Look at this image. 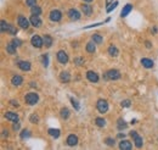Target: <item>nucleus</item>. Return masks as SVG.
<instances>
[{
    "instance_id": "nucleus-1",
    "label": "nucleus",
    "mask_w": 158,
    "mask_h": 150,
    "mask_svg": "<svg viewBox=\"0 0 158 150\" xmlns=\"http://www.w3.org/2000/svg\"><path fill=\"white\" fill-rule=\"evenodd\" d=\"M24 100L28 105H35L38 103V100H39V95L37 93H28L26 95Z\"/></svg>"
},
{
    "instance_id": "nucleus-2",
    "label": "nucleus",
    "mask_w": 158,
    "mask_h": 150,
    "mask_svg": "<svg viewBox=\"0 0 158 150\" xmlns=\"http://www.w3.org/2000/svg\"><path fill=\"white\" fill-rule=\"evenodd\" d=\"M105 78H106V79H112V81L119 79V78H120V72H119L118 70H109V71L106 72Z\"/></svg>"
},
{
    "instance_id": "nucleus-3",
    "label": "nucleus",
    "mask_w": 158,
    "mask_h": 150,
    "mask_svg": "<svg viewBox=\"0 0 158 150\" xmlns=\"http://www.w3.org/2000/svg\"><path fill=\"white\" fill-rule=\"evenodd\" d=\"M130 137L134 139V143H135V146H136V148H141V146H142V144H143V143H142V138H141L135 131L130 132Z\"/></svg>"
},
{
    "instance_id": "nucleus-4",
    "label": "nucleus",
    "mask_w": 158,
    "mask_h": 150,
    "mask_svg": "<svg viewBox=\"0 0 158 150\" xmlns=\"http://www.w3.org/2000/svg\"><path fill=\"white\" fill-rule=\"evenodd\" d=\"M97 110L101 112V114H105L108 111V103L104 99H100L97 100Z\"/></svg>"
},
{
    "instance_id": "nucleus-5",
    "label": "nucleus",
    "mask_w": 158,
    "mask_h": 150,
    "mask_svg": "<svg viewBox=\"0 0 158 150\" xmlns=\"http://www.w3.org/2000/svg\"><path fill=\"white\" fill-rule=\"evenodd\" d=\"M31 43H32V45L34 46V48H42L43 45H44V40L40 38L39 36H33L32 37V39H31Z\"/></svg>"
},
{
    "instance_id": "nucleus-6",
    "label": "nucleus",
    "mask_w": 158,
    "mask_h": 150,
    "mask_svg": "<svg viewBox=\"0 0 158 150\" xmlns=\"http://www.w3.org/2000/svg\"><path fill=\"white\" fill-rule=\"evenodd\" d=\"M61 18H62V13H61V11H58V10H52V11L50 12V20H51V21L58 22Z\"/></svg>"
},
{
    "instance_id": "nucleus-7",
    "label": "nucleus",
    "mask_w": 158,
    "mask_h": 150,
    "mask_svg": "<svg viewBox=\"0 0 158 150\" xmlns=\"http://www.w3.org/2000/svg\"><path fill=\"white\" fill-rule=\"evenodd\" d=\"M57 60H58V62H61V64H67L68 62V55H67V53L63 51V50H60L57 53Z\"/></svg>"
},
{
    "instance_id": "nucleus-8",
    "label": "nucleus",
    "mask_w": 158,
    "mask_h": 150,
    "mask_svg": "<svg viewBox=\"0 0 158 150\" xmlns=\"http://www.w3.org/2000/svg\"><path fill=\"white\" fill-rule=\"evenodd\" d=\"M29 21H31L32 26H34V27H37V28H39V27H40V26H42V20H40L39 15H33V16H31V18H29Z\"/></svg>"
},
{
    "instance_id": "nucleus-9",
    "label": "nucleus",
    "mask_w": 158,
    "mask_h": 150,
    "mask_svg": "<svg viewBox=\"0 0 158 150\" xmlns=\"http://www.w3.org/2000/svg\"><path fill=\"white\" fill-rule=\"evenodd\" d=\"M68 17H70L72 21H78V20L80 18V13L75 9H71L70 11H68Z\"/></svg>"
},
{
    "instance_id": "nucleus-10",
    "label": "nucleus",
    "mask_w": 158,
    "mask_h": 150,
    "mask_svg": "<svg viewBox=\"0 0 158 150\" xmlns=\"http://www.w3.org/2000/svg\"><path fill=\"white\" fill-rule=\"evenodd\" d=\"M29 22L31 21H28L24 16H18V18H17V23H18V26H21L22 28H28Z\"/></svg>"
},
{
    "instance_id": "nucleus-11",
    "label": "nucleus",
    "mask_w": 158,
    "mask_h": 150,
    "mask_svg": "<svg viewBox=\"0 0 158 150\" xmlns=\"http://www.w3.org/2000/svg\"><path fill=\"white\" fill-rule=\"evenodd\" d=\"M86 78L90 82H93V83H96V82L99 81V74L94 71H88L86 72Z\"/></svg>"
},
{
    "instance_id": "nucleus-12",
    "label": "nucleus",
    "mask_w": 158,
    "mask_h": 150,
    "mask_svg": "<svg viewBox=\"0 0 158 150\" xmlns=\"http://www.w3.org/2000/svg\"><path fill=\"white\" fill-rule=\"evenodd\" d=\"M67 144L70 145V146L77 145V144H78V137H77V135H74V134L68 135V138H67Z\"/></svg>"
},
{
    "instance_id": "nucleus-13",
    "label": "nucleus",
    "mask_w": 158,
    "mask_h": 150,
    "mask_svg": "<svg viewBox=\"0 0 158 150\" xmlns=\"http://www.w3.org/2000/svg\"><path fill=\"white\" fill-rule=\"evenodd\" d=\"M18 67H19V70H22V71H29L31 70V62L29 61H19Z\"/></svg>"
},
{
    "instance_id": "nucleus-14",
    "label": "nucleus",
    "mask_w": 158,
    "mask_h": 150,
    "mask_svg": "<svg viewBox=\"0 0 158 150\" xmlns=\"http://www.w3.org/2000/svg\"><path fill=\"white\" fill-rule=\"evenodd\" d=\"M81 11L84 12L85 16H91V13H93V8H91L90 5H88V4H83V5H81Z\"/></svg>"
},
{
    "instance_id": "nucleus-15",
    "label": "nucleus",
    "mask_w": 158,
    "mask_h": 150,
    "mask_svg": "<svg viewBox=\"0 0 158 150\" xmlns=\"http://www.w3.org/2000/svg\"><path fill=\"white\" fill-rule=\"evenodd\" d=\"M132 10H133V5H132V4H127L124 8H123V10H122V12H120V16H122V17L128 16Z\"/></svg>"
},
{
    "instance_id": "nucleus-16",
    "label": "nucleus",
    "mask_w": 158,
    "mask_h": 150,
    "mask_svg": "<svg viewBox=\"0 0 158 150\" xmlns=\"http://www.w3.org/2000/svg\"><path fill=\"white\" fill-rule=\"evenodd\" d=\"M132 143H130L129 140H122L120 143H119V148L122 149V150H130L132 149Z\"/></svg>"
},
{
    "instance_id": "nucleus-17",
    "label": "nucleus",
    "mask_w": 158,
    "mask_h": 150,
    "mask_svg": "<svg viewBox=\"0 0 158 150\" xmlns=\"http://www.w3.org/2000/svg\"><path fill=\"white\" fill-rule=\"evenodd\" d=\"M11 83L13 86H21L23 83V78L21 76H18V74H16V76H13L12 79H11Z\"/></svg>"
},
{
    "instance_id": "nucleus-18",
    "label": "nucleus",
    "mask_w": 158,
    "mask_h": 150,
    "mask_svg": "<svg viewBox=\"0 0 158 150\" xmlns=\"http://www.w3.org/2000/svg\"><path fill=\"white\" fill-rule=\"evenodd\" d=\"M5 117L8 120H10V121H12V122H17L18 121V115L15 114V112H6Z\"/></svg>"
},
{
    "instance_id": "nucleus-19",
    "label": "nucleus",
    "mask_w": 158,
    "mask_h": 150,
    "mask_svg": "<svg viewBox=\"0 0 158 150\" xmlns=\"http://www.w3.org/2000/svg\"><path fill=\"white\" fill-rule=\"evenodd\" d=\"M60 79H61V82H63V83H68L70 82V79H71V76H70V73L68 72H61V74H60Z\"/></svg>"
},
{
    "instance_id": "nucleus-20",
    "label": "nucleus",
    "mask_w": 158,
    "mask_h": 150,
    "mask_svg": "<svg viewBox=\"0 0 158 150\" xmlns=\"http://www.w3.org/2000/svg\"><path fill=\"white\" fill-rule=\"evenodd\" d=\"M141 64L143 67H146V69H151V67H153V61L150 60V59H142L141 60Z\"/></svg>"
},
{
    "instance_id": "nucleus-21",
    "label": "nucleus",
    "mask_w": 158,
    "mask_h": 150,
    "mask_svg": "<svg viewBox=\"0 0 158 150\" xmlns=\"http://www.w3.org/2000/svg\"><path fill=\"white\" fill-rule=\"evenodd\" d=\"M43 40H44V45L46 46V48H50L51 45H52V38H51V36H49V34H46V36H44V38H43Z\"/></svg>"
},
{
    "instance_id": "nucleus-22",
    "label": "nucleus",
    "mask_w": 158,
    "mask_h": 150,
    "mask_svg": "<svg viewBox=\"0 0 158 150\" xmlns=\"http://www.w3.org/2000/svg\"><path fill=\"white\" fill-rule=\"evenodd\" d=\"M108 53H109V55L111 56H118V54H119V51H118V49H117V48L114 46V45H111L108 48Z\"/></svg>"
},
{
    "instance_id": "nucleus-23",
    "label": "nucleus",
    "mask_w": 158,
    "mask_h": 150,
    "mask_svg": "<svg viewBox=\"0 0 158 150\" xmlns=\"http://www.w3.org/2000/svg\"><path fill=\"white\" fill-rule=\"evenodd\" d=\"M47 133H49L52 138H58L60 137V129H54V128H50L49 131H47Z\"/></svg>"
},
{
    "instance_id": "nucleus-24",
    "label": "nucleus",
    "mask_w": 158,
    "mask_h": 150,
    "mask_svg": "<svg viewBox=\"0 0 158 150\" xmlns=\"http://www.w3.org/2000/svg\"><path fill=\"white\" fill-rule=\"evenodd\" d=\"M6 51H8L9 54H11V55H13V54H16V46L12 43H9L8 45H6Z\"/></svg>"
},
{
    "instance_id": "nucleus-25",
    "label": "nucleus",
    "mask_w": 158,
    "mask_h": 150,
    "mask_svg": "<svg viewBox=\"0 0 158 150\" xmlns=\"http://www.w3.org/2000/svg\"><path fill=\"white\" fill-rule=\"evenodd\" d=\"M91 39H93V42L96 43V44H101L102 42H104V39H102V37L100 34H93Z\"/></svg>"
},
{
    "instance_id": "nucleus-26",
    "label": "nucleus",
    "mask_w": 158,
    "mask_h": 150,
    "mask_svg": "<svg viewBox=\"0 0 158 150\" xmlns=\"http://www.w3.org/2000/svg\"><path fill=\"white\" fill-rule=\"evenodd\" d=\"M61 117L67 120L68 117H70V110H68L67 107H63V109H61Z\"/></svg>"
},
{
    "instance_id": "nucleus-27",
    "label": "nucleus",
    "mask_w": 158,
    "mask_h": 150,
    "mask_svg": "<svg viewBox=\"0 0 158 150\" xmlns=\"http://www.w3.org/2000/svg\"><path fill=\"white\" fill-rule=\"evenodd\" d=\"M95 50H96L95 43L90 42V43H88V44H86V51H88V53H95Z\"/></svg>"
},
{
    "instance_id": "nucleus-28",
    "label": "nucleus",
    "mask_w": 158,
    "mask_h": 150,
    "mask_svg": "<svg viewBox=\"0 0 158 150\" xmlns=\"http://www.w3.org/2000/svg\"><path fill=\"white\" fill-rule=\"evenodd\" d=\"M95 123L99 127H105V125H106V121L104 120V118H101V117H97L95 120Z\"/></svg>"
},
{
    "instance_id": "nucleus-29",
    "label": "nucleus",
    "mask_w": 158,
    "mask_h": 150,
    "mask_svg": "<svg viewBox=\"0 0 158 150\" xmlns=\"http://www.w3.org/2000/svg\"><path fill=\"white\" fill-rule=\"evenodd\" d=\"M32 13L33 15H40V13H42V9H40L39 6L34 5V6H32Z\"/></svg>"
},
{
    "instance_id": "nucleus-30",
    "label": "nucleus",
    "mask_w": 158,
    "mask_h": 150,
    "mask_svg": "<svg viewBox=\"0 0 158 150\" xmlns=\"http://www.w3.org/2000/svg\"><path fill=\"white\" fill-rule=\"evenodd\" d=\"M6 32L10 33V34H13V36L17 34V29H16L13 26H11V25H9V27H8V31H6Z\"/></svg>"
},
{
    "instance_id": "nucleus-31",
    "label": "nucleus",
    "mask_w": 158,
    "mask_h": 150,
    "mask_svg": "<svg viewBox=\"0 0 158 150\" xmlns=\"http://www.w3.org/2000/svg\"><path fill=\"white\" fill-rule=\"evenodd\" d=\"M74 64L78 65V66L84 65V57H75L74 59Z\"/></svg>"
},
{
    "instance_id": "nucleus-32",
    "label": "nucleus",
    "mask_w": 158,
    "mask_h": 150,
    "mask_svg": "<svg viewBox=\"0 0 158 150\" xmlns=\"http://www.w3.org/2000/svg\"><path fill=\"white\" fill-rule=\"evenodd\" d=\"M42 60H43V65H44L45 67L49 66V56H47V54H44L43 57H42Z\"/></svg>"
},
{
    "instance_id": "nucleus-33",
    "label": "nucleus",
    "mask_w": 158,
    "mask_h": 150,
    "mask_svg": "<svg viewBox=\"0 0 158 150\" xmlns=\"http://www.w3.org/2000/svg\"><path fill=\"white\" fill-rule=\"evenodd\" d=\"M29 135H31V132L28 131V129H24V131H22V133H21V138H22V139L28 138Z\"/></svg>"
},
{
    "instance_id": "nucleus-34",
    "label": "nucleus",
    "mask_w": 158,
    "mask_h": 150,
    "mask_svg": "<svg viewBox=\"0 0 158 150\" xmlns=\"http://www.w3.org/2000/svg\"><path fill=\"white\" fill-rule=\"evenodd\" d=\"M0 25H1V32H6V31H8V27H9V23H6V22L4 21V20H3V21H1V22H0Z\"/></svg>"
},
{
    "instance_id": "nucleus-35",
    "label": "nucleus",
    "mask_w": 158,
    "mask_h": 150,
    "mask_svg": "<svg viewBox=\"0 0 158 150\" xmlns=\"http://www.w3.org/2000/svg\"><path fill=\"white\" fill-rule=\"evenodd\" d=\"M118 123H119V125H118V128H119V129H122V128L124 129V128H127V126H128L125 122H124V120H123V121H122V120H118Z\"/></svg>"
},
{
    "instance_id": "nucleus-36",
    "label": "nucleus",
    "mask_w": 158,
    "mask_h": 150,
    "mask_svg": "<svg viewBox=\"0 0 158 150\" xmlns=\"http://www.w3.org/2000/svg\"><path fill=\"white\" fill-rule=\"evenodd\" d=\"M11 43H12L13 45H15V46L17 48V46L21 45V43H22V42H21V40H19V39H17V38H13V39L11 40Z\"/></svg>"
},
{
    "instance_id": "nucleus-37",
    "label": "nucleus",
    "mask_w": 158,
    "mask_h": 150,
    "mask_svg": "<svg viewBox=\"0 0 158 150\" xmlns=\"http://www.w3.org/2000/svg\"><path fill=\"white\" fill-rule=\"evenodd\" d=\"M39 121V118H38V116L35 115V114H33L32 116H31V122L32 123H37V122Z\"/></svg>"
},
{
    "instance_id": "nucleus-38",
    "label": "nucleus",
    "mask_w": 158,
    "mask_h": 150,
    "mask_svg": "<svg viewBox=\"0 0 158 150\" xmlns=\"http://www.w3.org/2000/svg\"><path fill=\"white\" fill-rule=\"evenodd\" d=\"M130 104H132V101H130V100H123L122 101V106L123 107H129Z\"/></svg>"
},
{
    "instance_id": "nucleus-39",
    "label": "nucleus",
    "mask_w": 158,
    "mask_h": 150,
    "mask_svg": "<svg viewBox=\"0 0 158 150\" xmlns=\"http://www.w3.org/2000/svg\"><path fill=\"white\" fill-rule=\"evenodd\" d=\"M71 101H72V105L75 107V110H79V104H78V101L77 100H75V99H71Z\"/></svg>"
},
{
    "instance_id": "nucleus-40",
    "label": "nucleus",
    "mask_w": 158,
    "mask_h": 150,
    "mask_svg": "<svg viewBox=\"0 0 158 150\" xmlns=\"http://www.w3.org/2000/svg\"><path fill=\"white\" fill-rule=\"evenodd\" d=\"M26 4L32 8V6H34V5L37 4V0H26Z\"/></svg>"
},
{
    "instance_id": "nucleus-41",
    "label": "nucleus",
    "mask_w": 158,
    "mask_h": 150,
    "mask_svg": "<svg viewBox=\"0 0 158 150\" xmlns=\"http://www.w3.org/2000/svg\"><path fill=\"white\" fill-rule=\"evenodd\" d=\"M117 5H118V1H114V3H113V4L107 9V12H111L113 9H116V8H117Z\"/></svg>"
},
{
    "instance_id": "nucleus-42",
    "label": "nucleus",
    "mask_w": 158,
    "mask_h": 150,
    "mask_svg": "<svg viewBox=\"0 0 158 150\" xmlns=\"http://www.w3.org/2000/svg\"><path fill=\"white\" fill-rule=\"evenodd\" d=\"M105 142H106V144H107V145H109V146L114 145V139H112V138H107Z\"/></svg>"
},
{
    "instance_id": "nucleus-43",
    "label": "nucleus",
    "mask_w": 158,
    "mask_h": 150,
    "mask_svg": "<svg viewBox=\"0 0 158 150\" xmlns=\"http://www.w3.org/2000/svg\"><path fill=\"white\" fill-rule=\"evenodd\" d=\"M10 104H11L12 106H16V107L18 106V103H17L16 100H11V101H10Z\"/></svg>"
},
{
    "instance_id": "nucleus-44",
    "label": "nucleus",
    "mask_w": 158,
    "mask_h": 150,
    "mask_svg": "<svg viewBox=\"0 0 158 150\" xmlns=\"http://www.w3.org/2000/svg\"><path fill=\"white\" fill-rule=\"evenodd\" d=\"M13 129H15V131H18V129H19V123H18V122H16V123L13 125Z\"/></svg>"
},
{
    "instance_id": "nucleus-45",
    "label": "nucleus",
    "mask_w": 158,
    "mask_h": 150,
    "mask_svg": "<svg viewBox=\"0 0 158 150\" xmlns=\"http://www.w3.org/2000/svg\"><path fill=\"white\" fill-rule=\"evenodd\" d=\"M146 48H148V49L151 48V43L150 42H146Z\"/></svg>"
},
{
    "instance_id": "nucleus-46",
    "label": "nucleus",
    "mask_w": 158,
    "mask_h": 150,
    "mask_svg": "<svg viewBox=\"0 0 158 150\" xmlns=\"http://www.w3.org/2000/svg\"><path fill=\"white\" fill-rule=\"evenodd\" d=\"M3 135H4V137H5V135L8 137V131H3Z\"/></svg>"
},
{
    "instance_id": "nucleus-47",
    "label": "nucleus",
    "mask_w": 158,
    "mask_h": 150,
    "mask_svg": "<svg viewBox=\"0 0 158 150\" xmlns=\"http://www.w3.org/2000/svg\"><path fill=\"white\" fill-rule=\"evenodd\" d=\"M113 1V0H106V4H107V6L109 5V3H112Z\"/></svg>"
},
{
    "instance_id": "nucleus-48",
    "label": "nucleus",
    "mask_w": 158,
    "mask_h": 150,
    "mask_svg": "<svg viewBox=\"0 0 158 150\" xmlns=\"http://www.w3.org/2000/svg\"><path fill=\"white\" fill-rule=\"evenodd\" d=\"M84 1H86V3H91L93 0H84Z\"/></svg>"
}]
</instances>
